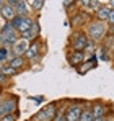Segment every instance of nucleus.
Returning a JSON list of instances; mask_svg holds the SVG:
<instances>
[{
    "label": "nucleus",
    "mask_w": 114,
    "mask_h": 121,
    "mask_svg": "<svg viewBox=\"0 0 114 121\" xmlns=\"http://www.w3.org/2000/svg\"><path fill=\"white\" fill-rule=\"evenodd\" d=\"M0 72H2L5 77H7V75H15V74H16V70H15L13 67H10V65H2V67H0Z\"/></svg>",
    "instance_id": "f3484780"
},
{
    "label": "nucleus",
    "mask_w": 114,
    "mask_h": 121,
    "mask_svg": "<svg viewBox=\"0 0 114 121\" xmlns=\"http://www.w3.org/2000/svg\"><path fill=\"white\" fill-rule=\"evenodd\" d=\"M2 7H3V2H0V8H2Z\"/></svg>",
    "instance_id": "a878e982"
},
{
    "label": "nucleus",
    "mask_w": 114,
    "mask_h": 121,
    "mask_svg": "<svg viewBox=\"0 0 114 121\" xmlns=\"http://www.w3.org/2000/svg\"><path fill=\"white\" fill-rule=\"evenodd\" d=\"M78 121H93V115H91V111H90V110H81V115H80Z\"/></svg>",
    "instance_id": "dca6fc26"
},
{
    "label": "nucleus",
    "mask_w": 114,
    "mask_h": 121,
    "mask_svg": "<svg viewBox=\"0 0 114 121\" xmlns=\"http://www.w3.org/2000/svg\"><path fill=\"white\" fill-rule=\"evenodd\" d=\"M104 25L101 23V21H95V23H91L90 26H88V36L90 38H93V39H99V38H103L104 36Z\"/></svg>",
    "instance_id": "7ed1b4c3"
},
{
    "label": "nucleus",
    "mask_w": 114,
    "mask_h": 121,
    "mask_svg": "<svg viewBox=\"0 0 114 121\" xmlns=\"http://www.w3.org/2000/svg\"><path fill=\"white\" fill-rule=\"evenodd\" d=\"M103 121H113V118H104Z\"/></svg>",
    "instance_id": "b1692460"
},
{
    "label": "nucleus",
    "mask_w": 114,
    "mask_h": 121,
    "mask_svg": "<svg viewBox=\"0 0 114 121\" xmlns=\"http://www.w3.org/2000/svg\"><path fill=\"white\" fill-rule=\"evenodd\" d=\"M0 121H15V115H7V116L0 118Z\"/></svg>",
    "instance_id": "aec40b11"
},
{
    "label": "nucleus",
    "mask_w": 114,
    "mask_h": 121,
    "mask_svg": "<svg viewBox=\"0 0 114 121\" xmlns=\"http://www.w3.org/2000/svg\"><path fill=\"white\" fill-rule=\"evenodd\" d=\"M15 105H16L15 100L0 101V118H3V116H7V115H12V111L15 110Z\"/></svg>",
    "instance_id": "0eeeda50"
},
{
    "label": "nucleus",
    "mask_w": 114,
    "mask_h": 121,
    "mask_svg": "<svg viewBox=\"0 0 114 121\" xmlns=\"http://www.w3.org/2000/svg\"><path fill=\"white\" fill-rule=\"evenodd\" d=\"M10 25H12V28L16 33H24V31H29L31 30L33 21H31V18H28V17H20V15H16L13 20L10 21Z\"/></svg>",
    "instance_id": "f03ea898"
},
{
    "label": "nucleus",
    "mask_w": 114,
    "mask_h": 121,
    "mask_svg": "<svg viewBox=\"0 0 114 121\" xmlns=\"http://www.w3.org/2000/svg\"><path fill=\"white\" fill-rule=\"evenodd\" d=\"M96 17H98V21H103L108 20L109 18V8L108 7H99L98 10H96Z\"/></svg>",
    "instance_id": "9b49d317"
},
{
    "label": "nucleus",
    "mask_w": 114,
    "mask_h": 121,
    "mask_svg": "<svg viewBox=\"0 0 114 121\" xmlns=\"http://www.w3.org/2000/svg\"><path fill=\"white\" fill-rule=\"evenodd\" d=\"M85 59V56H83V52H73L72 56H70V64L72 65H80L81 62Z\"/></svg>",
    "instance_id": "ddd939ff"
},
{
    "label": "nucleus",
    "mask_w": 114,
    "mask_h": 121,
    "mask_svg": "<svg viewBox=\"0 0 114 121\" xmlns=\"http://www.w3.org/2000/svg\"><path fill=\"white\" fill-rule=\"evenodd\" d=\"M91 111V115H93V118H101L103 120V116H104V106H103V103H95L93 105V110H90Z\"/></svg>",
    "instance_id": "9d476101"
},
{
    "label": "nucleus",
    "mask_w": 114,
    "mask_h": 121,
    "mask_svg": "<svg viewBox=\"0 0 114 121\" xmlns=\"http://www.w3.org/2000/svg\"><path fill=\"white\" fill-rule=\"evenodd\" d=\"M56 118V113H54V105H49L47 108L41 110L38 115L34 116V120H39V121H51Z\"/></svg>",
    "instance_id": "20e7f679"
},
{
    "label": "nucleus",
    "mask_w": 114,
    "mask_h": 121,
    "mask_svg": "<svg viewBox=\"0 0 114 121\" xmlns=\"http://www.w3.org/2000/svg\"><path fill=\"white\" fill-rule=\"evenodd\" d=\"M93 121H103L101 118H93Z\"/></svg>",
    "instance_id": "393cba45"
},
{
    "label": "nucleus",
    "mask_w": 114,
    "mask_h": 121,
    "mask_svg": "<svg viewBox=\"0 0 114 121\" xmlns=\"http://www.w3.org/2000/svg\"><path fill=\"white\" fill-rule=\"evenodd\" d=\"M16 41H18V38H16V33H15V30L12 28V25H10V23L5 25L3 30H2V33H0V44H2V48L13 46Z\"/></svg>",
    "instance_id": "f257e3e1"
},
{
    "label": "nucleus",
    "mask_w": 114,
    "mask_h": 121,
    "mask_svg": "<svg viewBox=\"0 0 114 121\" xmlns=\"http://www.w3.org/2000/svg\"><path fill=\"white\" fill-rule=\"evenodd\" d=\"M2 80H5V75H3V74L0 72V82H2Z\"/></svg>",
    "instance_id": "5701e85b"
},
{
    "label": "nucleus",
    "mask_w": 114,
    "mask_h": 121,
    "mask_svg": "<svg viewBox=\"0 0 114 121\" xmlns=\"http://www.w3.org/2000/svg\"><path fill=\"white\" fill-rule=\"evenodd\" d=\"M52 121H67V120L64 118V115H56V118H54Z\"/></svg>",
    "instance_id": "4be33fe9"
},
{
    "label": "nucleus",
    "mask_w": 114,
    "mask_h": 121,
    "mask_svg": "<svg viewBox=\"0 0 114 121\" xmlns=\"http://www.w3.org/2000/svg\"><path fill=\"white\" fill-rule=\"evenodd\" d=\"M113 121H114V118H113Z\"/></svg>",
    "instance_id": "bb28decb"
},
{
    "label": "nucleus",
    "mask_w": 114,
    "mask_h": 121,
    "mask_svg": "<svg viewBox=\"0 0 114 121\" xmlns=\"http://www.w3.org/2000/svg\"><path fill=\"white\" fill-rule=\"evenodd\" d=\"M93 67H96V60H95V57H91V62H90V64H85V65H81V67L78 69V72H80V74H86V70H90V69H93Z\"/></svg>",
    "instance_id": "2eb2a0df"
},
{
    "label": "nucleus",
    "mask_w": 114,
    "mask_h": 121,
    "mask_svg": "<svg viewBox=\"0 0 114 121\" xmlns=\"http://www.w3.org/2000/svg\"><path fill=\"white\" fill-rule=\"evenodd\" d=\"M23 64H24V59H23V57H13V59H10V62H8V65L13 67L15 70H16L18 67H23Z\"/></svg>",
    "instance_id": "4468645a"
},
{
    "label": "nucleus",
    "mask_w": 114,
    "mask_h": 121,
    "mask_svg": "<svg viewBox=\"0 0 114 121\" xmlns=\"http://www.w3.org/2000/svg\"><path fill=\"white\" fill-rule=\"evenodd\" d=\"M38 49H39V46L36 44V43H33V44H29V48H28V51H26V57L28 59H34L36 56H38Z\"/></svg>",
    "instance_id": "f8f14e48"
},
{
    "label": "nucleus",
    "mask_w": 114,
    "mask_h": 121,
    "mask_svg": "<svg viewBox=\"0 0 114 121\" xmlns=\"http://www.w3.org/2000/svg\"><path fill=\"white\" fill-rule=\"evenodd\" d=\"M28 48H29V44H28V41H24V39H18L15 44H13V46H12L15 57H21L23 54H26Z\"/></svg>",
    "instance_id": "39448f33"
},
{
    "label": "nucleus",
    "mask_w": 114,
    "mask_h": 121,
    "mask_svg": "<svg viewBox=\"0 0 114 121\" xmlns=\"http://www.w3.org/2000/svg\"><path fill=\"white\" fill-rule=\"evenodd\" d=\"M86 46H88L86 35H77L73 38V51L75 52H81L83 49H86Z\"/></svg>",
    "instance_id": "423d86ee"
},
{
    "label": "nucleus",
    "mask_w": 114,
    "mask_h": 121,
    "mask_svg": "<svg viewBox=\"0 0 114 121\" xmlns=\"http://www.w3.org/2000/svg\"><path fill=\"white\" fill-rule=\"evenodd\" d=\"M0 15L5 18V20H13L15 17H16V13H15V8L12 7V5H8V3H3V7L0 8Z\"/></svg>",
    "instance_id": "1a4fd4ad"
},
{
    "label": "nucleus",
    "mask_w": 114,
    "mask_h": 121,
    "mask_svg": "<svg viewBox=\"0 0 114 121\" xmlns=\"http://www.w3.org/2000/svg\"><path fill=\"white\" fill-rule=\"evenodd\" d=\"M108 20H109V23H113V25H114V8H113V10H109V18H108Z\"/></svg>",
    "instance_id": "412c9836"
},
{
    "label": "nucleus",
    "mask_w": 114,
    "mask_h": 121,
    "mask_svg": "<svg viewBox=\"0 0 114 121\" xmlns=\"http://www.w3.org/2000/svg\"><path fill=\"white\" fill-rule=\"evenodd\" d=\"M8 59V48H0V62Z\"/></svg>",
    "instance_id": "a211bd4d"
},
{
    "label": "nucleus",
    "mask_w": 114,
    "mask_h": 121,
    "mask_svg": "<svg viewBox=\"0 0 114 121\" xmlns=\"http://www.w3.org/2000/svg\"><path fill=\"white\" fill-rule=\"evenodd\" d=\"M80 115H81V108H80V106H77V105H72V106H69V108H67V111H65L64 118H65L67 121H78Z\"/></svg>",
    "instance_id": "6e6552de"
},
{
    "label": "nucleus",
    "mask_w": 114,
    "mask_h": 121,
    "mask_svg": "<svg viewBox=\"0 0 114 121\" xmlns=\"http://www.w3.org/2000/svg\"><path fill=\"white\" fill-rule=\"evenodd\" d=\"M31 5H33L34 10H41L42 5H44V2H42V0H36V2H31Z\"/></svg>",
    "instance_id": "6ab92c4d"
}]
</instances>
